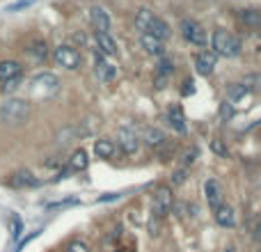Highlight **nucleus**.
I'll return each mask as SVG.
<instances>
[{
	"instance_id": "9b49d317",
	"label": "nucleus",
	"mask_w": 261,
	"mask_h": 252,
	"mask_svg": "<svg viewBox=\"0 0 261 252\" xmlns=\"http://www.w3.org/2000/svg\"><path fill=\"white\" fill-rule=\"evenodd\" d=\"M90 21H92V26H94V30L96 32H108L110 30V14L106 12L103 7H92L90 9Z\"/></svg>"
},
{
	"instance_id": "393cba45",
	"label": "nucleus",
	"mask_w": 261,
	"mask_h": 252,
	"mask_svg": "<svg viewBox=\"0 0 261 252\" xmlns=\"http://www.w3.org/2000/svg\"><path fill=\"white\" fill-rule=\"evenodd\" d=\"M241 21L250 28H261V12H257V9H245V12H241Z\"/></svg>"
},
{
	"instance_id": "2eb2a0df",
	"label": "nucleus",
	"mask_w": 261,
	"mask_h": 252,
	"mask_svg": "<svg viewBox=\"0 0 261 252\" xmlns=\"http://www.w3.org/2000/svg\"><path fill=\"white\" fill-rule=\"evenodd\" d=\"M142 140H144V144H149V147H163V144L167 142L165 133H163L161 129H156V126H144Z\"/></svg>"
},
{
	"instance_id": "aec40b11",
	"label": "nucleus",
	"mask_w": 261,
	"mask_h": 252,
	"mask_svg": "<svg viewBox=\"0 0 261 252\" xmlns=\"http://www.w3.org/2000/svg\"><path fill=\"white\" fill-rule=\"evenodd\" d=\"M115 152H117V142L115 140H108V138H99L94 142V154L99 158H113Z\"/></svg>"
},
{
	"instance_id": "5701e85b",
	"label": "nucleus",
	"mask_w": 261,
	"mask_h": 252,
	"mask_svg": "<svg viewBox=\"0 0 261 252\" xmlns=\"http://www.w3.org/2000/svg\"><path fill=\"white\" fill-rule=\"evenodd\" d=\"M153 18H156V14H153L151 9H140V12L135 14V28H138V30L144 35V32H149Z\"/></svg>"
},
{
	"instance_id": "cd10ccee",
	"label": "nucleus",
	"mask_w": 261,
	"mask_h": 252,
	"mask_svg": "<svg viewBox=\"0 0 261 252\" xmlns=\"http://www.w3.org/2000/svg\"><path fill=\"white\" fill-rule=\"evenodd\" d=\"M64 252H90V245H87L85 241L76 239V241H71V243L67 245V250H64Z\"/></svg>"
},
{
	"instance_id": "dca6fc26",
	"label": "nucleus",
	"mask_w": 261,
	"mask_h": 252,
	"mask_svg": "<svg viewBox=\"0 0 261 252\" xmlns=\"http://www.w3.org/2000/svg\"><path fill=\"white\" fill-rule=\"evenodd\" d=\"M94 41H96V46H99V51L103 55H117V44H115V39L110 37V32H96L94 35Z\"/></svg>"
},
{
	"instance_id": "bb28decb",
	"label": "nucleus",
	"mask_w": 261,
	"mask_h": 252,
	"mask_svg": "<svg viewBox=\"0 0 261 252\" xmlns=\"http://www.w3.org/2000/svg\"><path fill=\"white\" fill-rule=\"evenodd\" d=\"M197 156H199V149H197V147H190V149H186V152L181 154V165H184V167L193 165V163L197 161Z\"/></svg>"
},
{
	"instance_id": "ddd939ff",
	"label": "nucleus",
	"mask_w": 261,
	"mask_h": 252,
	"mask_svg": "<svg viewBox=\"0 0 261 252\" xmlns=\"http://www.w3.org/2000/svg\"><path fill=\"white\" fill-rule=\"evenodd\" d=\"M23 76V67L14 60H5L0 62V85L7 81H14V78H21Z\"/></svg>"
},
{
	"instance_id": "20e7f679",
	"label": "nucleus",
	"mask_w": 261,
	"mask_h": 252,
	"mask_svg": "<svg viewBox=\"0 0 261 252\" xmlns=\"http://www.w3.org/2000/svg\"><path fill=\"white\" fill-rule=\"evenodd\" d=\"M60 81L53 73H39V76L32 78V94L35 96H50L58 92Z\"/></svg>"
},
{
	"instance_id": "a878e982",
	"label": "nucleus",
	"mask_w": 261,
	"mask_h": 252,
	"mask_svg": "<svg viewBox=\"0 0 261 252\" xmlns=\"http://www.w3.org/2000/svg\"><path fill=\"white\" fill-rule=\"evenodd\" d=\"M172 73H174V64H172V60H167V58H163L161 62H158V69H156V76H165V78H170Z\"/></svg>"
},
{
	"instance_id": "423d86ee",
	"label": "nucleus",
	"mask_w": 261,
	"mask_h": 252,
	"mask_svg": "<svg viewBox=\"0 0 261 252\" xmlns=\"http://www.w3.org/2000/svg\"><path fill=\"white\" fill-rule=\"evenodd\" d=\"M55 62L60 64V67L64 69H78L81 67V53H78V48H73V46H58L53 53Z\"/></svg>"
},
{
	"instance_id": "c9c22d12",
	"label": "nucleus",
	"mask_w": 261,
	"mask_h": 252,
	"mask_svg": "<svg viewBox=\"0 0 261 252\" xmlns=\"http://www.w3.org/2000/svg\"><path fill=\"white\" fill-rule=\"evenodd\" d=\"M220 113H222V117H231V115H234V110H231V106H222V110H220Z\"/></svg>"
},
{
	"instance_id": "a211bd4d",
	"label": "nucleus",
	"mask_w": 261,
	"mask_h": 252,
	"mask_svg": "<svg viewBox=\"0 0 261 252\" xmlns=\"http://www.w3.org/2000/svg\"><path fill=\"white\" fill-rule=\"evenodd\" d=\"M216 222L220 227H234L236 225V213H234V209L229 207V204H222L220 209H216Z\"/></svg>"
},
{
	"instance_id": "4468645a",
	"label": "nucleus",
	"mask_w": 261,
	"mask_h": 252,
	"mask_svg": "<svg viewBox=\"0 0 261 252\" xmlns=\"http://www.w3.org/2000/svg\"><path fill=\"white\" fill-rule=\"evenodd\" d=\"M167 124H170L176 133H186V131H188V126H186V115H184V110H181V106H172V108L167 110Z\"/></svg>"
},
{
	"instance_id": "2f4dec72",
	"label": "nucleus",
	"mask_w": 261,
	"mask_h": 252,
	"mask_svg": "<svg viewBox=\"0 0 261 252\" xmlns=\"http://www.w3.org/2000/svg\"><path fill=\"white\" fill-rule=\"evenodd\" d=\"M32 3H35V0H18V3L9 5V7H7V12H18V9L28 7V5H32Z\"/></svg>"
},
{
	"instance_id": "f704fd0d",
	"label": "nucleus",
	"mask_w": 261,
	"mask_h": 252,
	"mask_svg": "<svg viewBox=\"0 0 261 252\" xmlns=\"http://www.w3.org/2000/svg\"><path fill=\"white\" fill-rule=\"evenodd\" d=\"M193 92H195L193 81H186V83H184V90H181V94H184V96H188V94H193Z\"/></svg>"
},
{
	"instance_id": "4be33fe9",
	"label": "nucleus",
	"mask_w": 261,
	"mask_h": 252,
	"mask_svg": "<svg viewBox=\"0 0 261 252\" xmlns=\"http://www.w3.org/2000/svg\"><path fill=\"white\" fill-rule=\"evenodd\" d=\"M250 92H252V90H250L245 83H234V85L227 87V99H229L231 104H239V101H243Z\"/></svg>"
},
{
	"instance_id": "72a5a7b5",
	"label": "nucleus",
	"mask_w": 261,
	"mask_h": 252,
	"mask_svg": "<svg viewBox=\"0 0 261 252\" xmlns=\"http://www.w3.org/2000/svg\"><path fill=\"white\" fill-rule=\"evenodd\" d=\"M184 181H186V170H176L174 174H172V184L179 186V184H184Z\"/></svg>"
},
{
	"instance_id": "f03ea898",
	"label": "nucleus",
	"mask_w": 261,
	"mask_h": 252,
	"mask_svg": "<svg viewBox=\"0 0 261 252\" xmlns=\"http://www.w3.org/2000/svg\"><path fill=\"white\" fill-rule=\"evenodd\" d=\"M30 115V104L23 99H7L0 106V119L7 124H23Z\"/></svg>"
},
{
	"instance_id": "412c9836",
	"label": "nucleus",
	"mask_w": 261,
	"mask_h": 252,
	"mask_svg": "<svg viewBox=\"0 0 261 252\" xmlns=\"http://www.w3.org/2000/svg\"><path fill=\"white\" fill-rule=\"evenodd\" d=\"M90 165V156H87L85 149H76V152L71 154V158H69V170L71 172H83L85 167Z\"/></svg>"
},
{
	"instance_id": "7ed1b4c3",
	"label": "nucleus",
	"mask_w": 261,
	"mask_h": 252,
	"mask_svg": "<svg viewBox=\"0 0 261 252\" xmlns=\"http://www.w3.org/2000/svg\"><path fill=\"white\" fill-rule=\"evenodd\" d=\"M181 35H184L186 41H190L195 46H206V41H208L206 30L197 21H193V18H184L181 21Z\"/></svg>"
},
{
	"instance_id": "c756f323",
	"label": "nucleus",
	"mask_w": 261,
	"mask_h": 252,
	"mask_svg": "<svg viewBox=\"0 0 261 252\" xmlns=\"http://www.w3.org/2000/svg\"><path fill=\"white\" fill-rule=\"evenodd\" d=\"M243 83L250 87V90H259V87H261V73H254V76H245Z\"/></svg>"
},
{
	"instance_id": "b1692460",
	"label": "nucleus",
	"mask_w": 261,
	"mask_h": 252,
	"mask_svg": "<svg viewBox=\"0 0 261 252\" xmlns=\"http://www.w3.org/2000/svg\"><path fill=\"white\" fill-rule=\"evenodd\" d=\"M144 35H153V37H158V39H170V35H172V30H170V26H167L163 18H153V23H151V28H149V32H144Z\"/></svg>"
},
{
	"instance_id": "0eeeda50",
	"label": "nucleus",
	"mask_w": 261,
	"mask_h": 252,
	"mask_svg": "<svg viewBox=\"0 0 261 252\" xmlns=\"http://www.w3.org/2000/svg\"><path fill=\"white\" fill-rule=\"evenodd\" d=\"M204 195H206V202L213 211L225 204V190H222V186L218 179H208L206 184H204Z\"/></svg>"
},
{
	"instance_id": "9d476101",
	"label": "nucleus",
	"mask_w": 261,
	"mask_h": 252,
	"mask_svg": "<svg viewBox=\"0 0 261 252\" xmlns=\"http://www.w3.org/2000/svg\"><path fill=\"white\" fill-rule=\"evenodd\" d=\"M140 46H142L144 53H149V55H156V58H163V55H165V41L153 37V35L140 37Z\"/></svg>"
},
{
	"instance_id": "6ab92c4d",
	"label": "nucleus",
	"mask_w": 261,
	"mask_h": 252,
	"mask_svg": "<svg viewBox=\"0 0 261 252\" xmlns=\"http://www.w3.org/2000/svg\"><path fill=\"white\" fill-rule=\"evenodd\" d=\"M25 53H28V58H30L32 62L41 64L46 58H48V46H46L44 41H39V39H37V41H32V44L28 46V48H25Z\"/></svg>"
},
{
	"instance_id": "7c9ffc66",
	"label": "nucleus",
	"mask_w": 261,
	"mask_h": 252,
	"mask_svg": "<svg viewBox=\"0 0 261 252\" xmlns=\"http://www.w3.org/2000/svg\"><path fill=\"white\" fill-rule=\"evenodd\" d=\"M211 149L218 154V156H227V154H229V152H227V147L222 144V140H218V138L211 140Z\"/></svg>"
},
{
	"instance_id": "1a4fd4ad",
	"label": "nucleus",
	"mask_w": 261,
	"mask_h": 252,
	"mask_svg": "<svg viewBox=\"0 0 261 252\" xmlns=\"http://www.w3.org/2000/svg\"><path fill=\"white\" fill-rule=\"evenodd\" d=\"M216 64H218V55L213 53V51H202V53H197V58H195V69H197V73H202V76H211V73L216 71Z\"/></svg>"
},
{
	"instance_id": "6e6552de",
	"label": "nucleus",
	"mask_w": 261,
	"mask_h": 252,
	"mask_svg": "<svg viewBox=\"0 0 261 252\" xmlns=\"http://www.w3.org/2000/svg\"><path fill=\"white\" fill-rule=\"evenodd\" d=\"M115 142L119 144V149H122L124 154H135L140 149V140H138V135L133 133V131L128 129V126H119V131H117V140Z\"/></svg>"
},
{
	"instance_id": "473e14b6",
	"label": "nucleus",
	"mask_w": 261,
	"mask_h": 252,
	"mask_svg": "<svg viewBox=\"0 0 261 252\" xmlns=\"http://www.w3.org/2000/svg\"><path fill=\"white\" fill-rule=\"evenodd\" d=\"M12 227H14V232H12V236H14V239H18V236H21V227H23V222H21V218H12Z\"/></svg>"
},
{
	"instance_id": "c85d7f7f",
	"label": "nucleus",
	"mask_w": 261,
	"mask_h": 252,
	"mask_svg": "<svg viewBox=\"0 0 261 252\" xmlns=\"http://www.w3.org/2000/svg\"><path fill=\"white\" fill-rule=\"evenodd\" d=\"M73 204H78L76 197H69V199H62V202H50L48 209L50 211H58V209H67V207H73Z\"/></svg>"
},
{
	"instance_id": "f8f14e48",
	"label": "nucleus",
	"mask_w": 261,
	"mask_h": 252,
	"mask_svg": "<svg viewBox=\"0 0 261 252\" xmlns=\"http://www.w3.org/2000/svg\"><path fill=\"white\" fill-rule=\"evenodd\" d=\"M96 76H99L101 83H113L117 81V67H115L113 62H108L106 58H99L96 60Z\"/></svg>"
},
{
	"instance_id": "f3484780",
	"label": "nucleus",
	"mask_w": 261,
	"mask_h": 252,
	"mask_svg": "<svg viewBox=\"0 0 261 252\" xmlns=\"http://www.w3.org/2000/svg\"><path fill=\"white\" fill-rule=\"evenodd\" d=\"M37 184L39 181H37V177L30 170H16L12 174V186H16V188H32Z\"/></svg>"
},
{
	"instance_id": "39448f33",
	"label": "nucleus",
	"mask_w": 261,
	"mask_h": 252,
	"mask_svg": "<svg viewBox=\"0 0 261 252\" xmlns=\"http://www.w3.org/2000/svg\"><path fill=\"white\" fill-rule=\"evenodd\" d=\"M172 204H174L172 188H167V186H161V188L153 193V216H156V218H165L167 213H170Z\"/></svg>"
},
{
	"instance_id": "f257e3e1",
	"label": "nucleus",
	"mask_w": 261,
	"mask_h": 252,
	"mask_svg": "<svg viewBox=\"0 0 261 252\" xmlns=\"http://www.w3.org/2000/svg\"><path fill=\"white\" fill-rule=\"evenodd\" d=\"M211 46H213V53L216 55H222V58H236L241 55V39L236 35L227 30H216L211 37Z\"/></svg>"
}]
</instances>
